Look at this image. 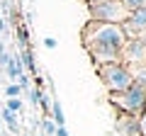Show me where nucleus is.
<instances>
[{"mask_svg": "<svg viewBox=\"0 0 146 136\" xmlns=\"http://www.w3.org/2000/svg\"><path fill=\"white\" fill-rule=\"evenodd\" d=\"M80 42H83V49L88 51L90 61L95 66H100V63L119 61V51L127 42V34L122 29V24L88 20V24L80 29Z\"/></svg>", "mask_w": 146, "mask_h": 136, "instance_id": "obj_1", "label": "nucleus"}, {"mask_svg": "<svg viewBox=\"0 0 146 136\" xmlns=\"http://www.w3.org/2000/svg\"><path fill=\"white\" fill-rule=\"evenodd\" d=\"M110 105L117 107L119 112L139 117L146 110V85L139 80H131L129 88L119 90V92H110Z\"/></svg>", "mask_w": 146, "mask_h": 136, "instance_id": "obj_2", "label": "nucleus"}, {"mask_svg": "<svg viewBox=\"0 0 146 136\" xmlns=\"http://www.w3.org/2000/svg\"><path fill=\"white\" fill-rule=\"evenodd\" d=\"M95 73H98L100 83L107 88V92H119V90L129 88L131 85V73L124 63L115 61V63H100L95 66Z\"/></svg>", "mask_w": 146, "mask_h": 136, "instance_id": "obj_3", "label": "nucleus"}, {"mask_svg": "<svg viewBox=\"0 0 146 136\" xmlns=\"http://www.w3.org/2000/svg\"><path fill=\"white\" fill-rule=\"evenodd\" d=\"M90 20L98 22H112V24H122L129 20V10L124 7L122 0H93L88 3Z\"/></svg>", "mask_w": 146, "mask_h": 136, "instance_id": "obj_4", "label": "nucleus"}, {"mask_svg": "<svg viewBox=\"0 0 146 136\" xmlns=\"http://www.w3.org/2000/svg\"><path fill=\"white\" fill-rule=\"evenodd\" d=\"M119 61L124 66H134V63H144L146 61V42L144 39H127L124 46L119 51Z\"/></svg>", "mask_w": 146, "mask_h": 136, "instance_id": "obj_5", "label": "nucleus"}, {"mask_svg": "<svg viewBox=\"0 0 146 136\" xmlns=\"http://www.w3.org/2000/svg\"><path fill=\"white\" fill-rule=\"evenodd\" d=\"M115 131H117V136H141L139 134V117L119 112L115 119Z\"/></svg>", "mask_w": 146, "mask_h": 136, "instance_id": "obj_6", "label": "nucleus"}, {"mask_svg": "<svg viewBox=\"0 0 146 136\" xmlns=\"http://www.w3.org/2000/svg\"><path fill=\"white\" fill-rule=\"evenodd\" d=\"M3 68H5L7 78H10L12 83H15V80L25 73V66H22V61H20V56H17V53H10V58H7V63H5Z\"/></svg>", "mask_w": 146, "mask_h": 136, "instance_id": "obj_7", "label": "nucleus"}, {"mask_svg": "<svg viewBox=\"0 0 146 136\" xmlns=\"http://www.w3.org/2000/svg\"><path fill=\"white\" fill-rule=\"evenodd\" d=\"M20 61H22V66H25V71H29V73H36V63H34V51H32V46H25V49H20Z\"/></svg>", "mask_w": 146, "mask_h": 136, "instance_id": "obj_8", "label": "nucleus"}, {"mask_svg": "<svg viewBox=\"0 0 146 136\" xmlns=\"http://www.w3.org/2000/svg\"><path fill=\"white\" fill-rule=\"evenodd\" d=\"M0 119H3V121L7 124V129H10L12 134H20V124H17V112H10V110L5 107V110L0 112Z\"/></svg>", "mask_w": 146, "mask_h": 136, "instance_id": "obj_9", "label": "nucleus"}, {"mask_svg": "<svg viewBox=\"0 0 146 136\" xmlns=\"http://www.w3.org/2000/svg\"><path fill=\"white\" fill-rule=\"evenodd\" d=\"M131 73V80H139V83L146 85V61L144 63H134V66H127Z\"/></svg>", "mask_w": 146, "mask_h": 136, "instance_id": "obj_10", "label": "nucleus"}, {"mask_svg": "<svg viewBox=\"0 0 146 136\" xmlns=\"http://www.w3.org/2000/svg\"><path fill=\"white\" fill-rule=\"evenodd\" d=\"M15 32H17V46L20 49H25V46H29V32H27V27L22 24H15Z\"/></svg>", "mask_w": 146, "mask_h": 136, "instance_id": "obj_11", "label": "nucleus"}, {"mask_svg": "<svg viewBox=\"0 0 146 136\" xmlns=\"http://www.w3.org/2000/svg\"><path fill=\"white\" fill-rule=\"evenodd\" d=\"M54 131H56L54 119H51V117H44V119H42V134L44 136H54Z\"/></svg>", "mask_w": 146, "mask_h": 136, "instance_id": "obj_12", "label": "nucleus"}, {"mask_svg": "<svg viewBox=\"0 0 146 136\" xmlns=\"http://www.w3.org/2000/svg\"><path fill=\"white\" fill-rule=\"evenodd\" d=\"M5 107L10 112H22V107H25V105H22V97H7Z\"/></svg>", "mask_w": 146, "mask_h": 136, "instance_id": "obj_13", "label": "nucleus"}, {"mask_svg": "<svg viewBox=\"0 0 146 136\" xmlns=\"http://www.w3.org/2000/svg\"><path fill=\"white\" fill-rule=\"evenodd\" d=\"M5 95H7V97H22V88L17 83H10L5 88Z\"/></svg>", "mask_w": 146, "mask_h": 136, "instance_id": "obj_14", "label": "nucleus"}, {"mask_svg": "<svg viewBox=\"0 0 146 136\" xmlns=\"http://www.w3.org/2000/svg\"><path fill=\"white\" fill-rule=\"evenodd\" d=\"M122 3H124V7L127 10H136V7H141V5H146V0H122Z\"/></svg>", "mask_w": 146, "mask_h": 136, "instance_id": "obj_15", "label": "nucleus"}, {"mask_svg": "<svg viewBox=\"0 0 146 136\" xmlns=\"http://www.w3.org/2000/svg\"><path fill=\"white\" fill-rule=\"evenodd\" d=\"M139 134H141V136H146V110L139 114Z\"/></svg>", "mask_w": 146, "mask_h": 136, "instance_id": "obj_16", "label": "nucleus"}, {"mask_svg": "<svg viewBox=\"0 0 146 136\" xmlns=\"http://www.w3.org/2000/svg\"><path fill=\"white\" fill-rule=\"evenodd\" d=\"M44 46H46V49H51V51H54V49L58 46V42H56L54 37H44Z\"/></svg>", "mask_w": 146, "mask_h": 136, "instance_id": "obj_17", "label": "nucleus"}, {"mask_svg": "<svg viewBox=\"0 0 146 136\" xmlns=\"http://www.w3.org/2000/svg\"><path fill=\"white\" fill-rule=\"evenodd\" d=\"M0 20H3V12H0Z\"/></svg>", "mask_w": 146, "mask_h": 136, "instance_id": "obj_18", "label": "nucleus"}, {"mask_svg": "<svg viewBox=\"0 0 146 136\" xmlns=\"http://www.w3.org/2000/svg\"><path fill=\"white\" fill-rule=\"evenodd\" d=\"M85 3H93V0H85Z\"/></svg>", "mask_w": 146, "mask_h": 136, "instance_id": "obj_19", "label": "nucleus"}, {"mask_svg": "<svg viewBox=\"0 0 146 136\" xmlns=\"http://www.w3.org/2000/svg\"><path fill=\"white\" fill-rule=\"evenodd\" d=\"M0 126H3V121H0Z\"/></svg>", "mask_w": 146, "mask_h": 136, "instance_id": "obj_20", "label": "nucleus"}, {"mask_svg": "<svg viewBox=\"0 0 146 136\" xmlns=\"http://www.w3.org/2000/svg\"><path fill=\"white\" fill-rule=\"evenodd\" d=\"M39 136H44V134H39Z\"/></svg>", "mask_w": 146, "mask_h": 136, "instance_id": "obj_21", "label": "nucleus"}]
</instances>
